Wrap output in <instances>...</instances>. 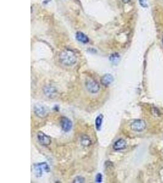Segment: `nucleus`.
<instances>
[{
  "mask_svg": "<svg viewBox=\"0 0 163 183\" xmlns=\"http://www.w3.org/2000/svg\"><path fill=\"white\" fill-rule=\"evenodd\" d=\"M162 43H163V38H162Z\"/></svg>",
  "mask_w": 163,
  "mask_h": 183,
  "instance_id": "19",
  "label": "nucleus"
},
{
  "mask_svg": "<svg viewBox=\"0 0 163 183\" xmlns=\"http://www.w3.org/2000/svg\"><path fill=\"white\" fill-rule=\"evenodd\" d=\"M81 143L82 145L84 147H88L91 144V140L89 137L87 136H83L81 137Z\"/></svg>",
  "mask_w": 163,
  "mask_h": 183,
  "instance_id": "12",
  "label": "nucleus"
},
{
  "mask_svg": "<svg viewBox=\"0 0 163 183\" xmlns=\"http://www.w3.org/2000/svg\"><path fill=\"white\" fill-rule=\"evenodd\" d=\"M37 139L38 142L43 146H48L51 143V139L42 132L38 133Z\"/></svg>",
  "mask_w": 163,
  "mask_h": 183,
  "instance_id": "6",
  "label": "nucleus"
},
{
  "mask_svg": "<svg viewBox=\"0 0 163 183\" xmlns=\"http://www.w3.org/2000/svg\"><path fill=\"white\" fill-rule=\"evenodd\" d=\"M127 146V142L125 140L122 139H119L117 140L113 145V148L116 150V151H119V150H122L125 149Z\"/></svg>",
  "mask_w": 163,
  "mask_h": 183,
  "instance_id": "9",
  "label": "nucleus"
},
{
  "mask_svg": "<svg viewBox=\"0 0 163 183\" xmlns=\"http://www.w3.org/2000/svg\"><path fill=\"white\" fill-rule=\"evenodd\" d=\"M102 121H103V115H99L97 116L95 120V126L97 130H100L101 127L102 125Z\"/></svg>",
  "mask_w": 163,
  "mask_h": 183,
  "instance_id": "13",
  "label": "nucleus"
},
{
  "mask_svg": "<svg viewBox=\"0 0 163 183\" xmlns=\"http://www.w3.org/2000/svg\"><path fill=\"white\" fill-rule=\"evenodd\" d=\"M109 59L113 63H117L120 60V56L117 53H114L110 56Z\"/></svg>",
  "mask_w": 163,
  "mask_h": 183,
  "instance_id": "14",
  "label": "nucleus"
},
{
  "mask_svg": "<svg viewBox=\"0 0 163 183\" xmlns=\"http://www.w3.org/2000/svg\"><path fill=\"white\" fill-rule=\"evenodd\" d=\"M34 111L36 115L40 118H44L48 114L47 108L41 104H36L34 107Z\"/></svg>",
  "mask_w": 163,
  "mask_h": 183,
  "instance_id": "5",
  "label": "nucleus"
},
{
  "mask_svg": "<svg viewBox=\"0 0 163 183\" xmlns=\"http://www.w3.org/2000/svg\"><path fill=\"white\" fill-rule=\"evenodd\" d=\"M131 128L136 132H142L146 128V123L144 120H136L131 124Z\"/></svg>",
  "mask_w": 163,
  "mask_h": 183,
  "instance_id": "4",
  "label": "nucleus"
},
{
  "mask_svg": "<svg viewBox=\"0 0 163 183\" xmlns=\"http://www.w3.org/2000/svg\"><path fill=\"white\" fill-rule=\"evenodd\" d=\"M61 62L67 66L74 65L77 61V57L74 52L69 49L65 50L61 52L59 56Z\"/></svg>",
  "mask_w": 163,
  "mask_h": 183,
  "instance_id": "1",
  "label": "nucleus"
},
{
  "mask_svg": "<svg viewBox=\"0 0 163 183\" xmlns=\"http://www.w3.org/2000/svg\"><path fill=\"white\" fill-rule=\"evenodd\" d=\"M122 1H123V3L127 4V3H128L130 1H131V0H122Z\"/></svg>",
  "mask_w": 163,
  "mask_h": 183,
  "instance_id": "18",
  "label": "nucleus"
},
{
  "mask_svg": "<svg viewBox=\"0 0 163 183\" xmlns=\"http://www.w3.org/2000/svg\"><path fill=\"white\" fill-rule=\"evenodd\" d=\"M139 2L140 5L143 8H147L148 7V4H147V0H139Z\"/></svg>",
  "mask_w": 163,
  "mask_h": 183,
  "instance_id": "15",
  "label": "nucleus"
},
{
  "mask_svg": "<svg viewBox=\"0 0 163 183\" xmlns=\"http://www.w3.org/2000/svg\"><path fill=\"white\" fill-rule=\"evenodd\" d=\"M43 92L44 94L48 97L50 98H53L55 97V96L57 94V90L56 88L51 86H47L46 87H45Z\"/></svg>",
  "mask_w": 163,
  "mask_h": 183,
  "instance_id": "8",
  "label": "nucleus"
},
{
  "mask_svg": "<svg viewBox=\"0 0 163 183\" xmlns=\"http://www.w3.org/2000/svg\"><path fill=\"white\" fill-rule=\"evenodd\" d=\"M61 126L62 130L66 132H68L72 128V123L70 119L67 118V117H62L61 120Z\"/></svg>",
  "mask_w": 163,
  "mask_h": 183,
  "instance_id": "7",
  "label": "nucleus"
},
{
  "mask_svg": "<svg viewBox=\"0 0 163 183\" xmlns=\"http://www.w3.org/2000/svg\"><path fill=\"white\" fill-rule=\"evenodd\" d=\"M102 180H103V176H102L101 174H100V173L97 174L96 176V178H95L96 182H101L102 181Z\"/></svg>",
  "mask_w": 163,
  "mask_h": 183,
  "instance_id": "17",
  "label": "nucleus"
},
{
  "mask_svg": "<svg viewBox=\"0 0 163 183\" xmlns=\"http://www.w3.org/2000/svg\"><path fill=\"white\" fill-rule=\"evenodd\" d=\"M35 175L37 177H41L44 173H47L50 172L49 166L47 163H40L34 166Z\"/></svg>",
  "mask_w": 163,
  "mask_h": 183,
  "instance_id": "2",
  "label": "nucleus"
},
{
  "mask_svg": "<svg viewBox=\"0 0 163 183\" xmlns=\"http://www.w3.org/2000/svg\"><path fill=\"white\" fill-rule=\"evenodd\" d=\"M84 181V178L81 177V176H77L75 178L73 182H83Z\"/></svg>",
  "mask_w": 163,
  "mask_h": 183,
  "instance_id": "16",
  "label": "nucleus"
},
{
  "mask_svg": "<svg viewBox=\"0 0 163 183\" xmlns=\"http://www.w3.org/2000/svg\"><path fill=\"white\" fill-rule=\"evenodd\" d=\"M113 81H114L113 76L110 74L105 75L102 77L101 80V84L105 86H108L109 85H110L113 82Z\"/></svg>",
  "mask_w": 163,
  "mask_h": 183,
  "instance_id": "10",
  "label": "nucleus"
},
{
  "mask_svg": "<svg viewBox=\"0 0 163 183\" xmlns=\"http://www.w3.org/2000/svg\"><path fill=\"white\" fill-rule=\"evenodd\" d=\"M85 84L87 90L91 94H97L100 90V85L94 80L88 79Z\"/></svg>",
  "mask_w": 163,
  "mask_h": 183,
  "instance_id": "3",
  "label": "nucleus"
},
{
  "mask_svg": "<svg viewBox=\"0 0 163 183\" xmlns=\"http://www.w3.org/2000/svg\"><path fill=\"white\" fill-rule=\"evenodd\" d=\"M76 38L78 41L83 43H87L89 42V38L86 35L84 34L81 32H78L76 35Z\"/></svg>",
  "mask_w": 163,
  "mask_h": 183,
  "instance_id": "11",
  "label": "nucleus"
}]
</instances>
